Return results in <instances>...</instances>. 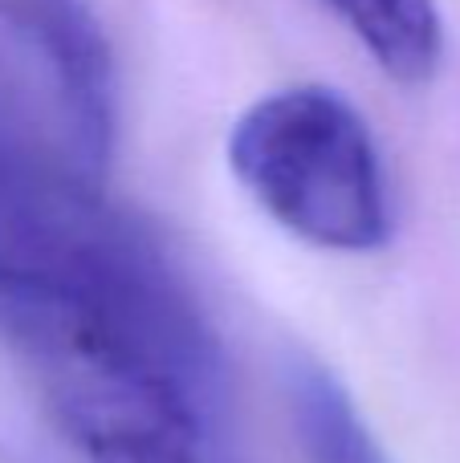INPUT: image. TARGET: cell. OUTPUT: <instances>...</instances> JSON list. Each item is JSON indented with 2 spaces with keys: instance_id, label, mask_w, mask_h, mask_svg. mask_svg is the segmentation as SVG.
<instances>
[{
  "instance_id": "cell-1",
  "label": "cell",
  "mask_w": 460,
  "mask_h": 463,
  "mask_svg": "<svg viewBox=\"0 0 460 463\" xmlns=\"http://www.w3.org/2000/svg\"><path fill=\"white\" fill-rule=\"evenodd\" d=\"M81 155L53 70L0 8V329L65 431L119 415L216 427L225 354L151 228Z\"/></svg>"
},
{
  "instance_id": "cell-2",
  "label": "cell",
  "mask_w": 460,
  "mask_h": 463,
  "mask_svg": "<svg viewBox=\"0 0 460 463\" xmlns=\"http://www.w3.org/2000/svg\"><path fill=\"white\" fill-rule=\"evenodd\" d=\"M228 167L290 236L326 252H375L391 240V192L367 118L331 86L257 98L228 130Z\"/></svg>"
},
{
  "instance_id": "cell-3",
  "label": "cell",
  "mask_w": 460,
  "mask_h": 463,
  "mask_svg": "<svg viewBox=\"0 0 460 463\" xmlns=\"http://www.w3.org/2000/svg\"><path fill=\"white\" fill-rule=\"evenodd\" d=\"M399 86H428L445 61V16L436 0H314Z\"/></svg>"
},
{
  "instance_id": "cell-4",
  "label": "cell",
  "mask_w": 460,
  "mask_h": 463,
  "mask_svg": "<svg viewBox=\"0 0 460 463\" xmlns=\"http://www.w3.org/2000/svg\"><path fill=\"white\" fill-rule=\"evenodd\" d=\"M285 402L306 463H391L334 370L298 358L285 370Z\"/></svg>"
},
{
  "instance_id": "cell-5",
  "label": "cell",
  "mask_w": 460,
  "mask_h": 463,
  "mask_svg": "<svg viewBox=\"0 0 460 463\" xmlns=\"http://www.w3.org/2000/svg\"><path fill=\"white\" fill-rule=\"evenodd\" d=\"M216 431H187V427H135L110 431L81 443L94 463H204V443Z\"/></svg>"
},
{
  "instance_id": "cell-6",
  "label": "cell",
  "mask_w": 460,
  "mask_h": 463,
  "mask_svg": "<svg viewBox=\"0 0 460 463\" xmlns=\"http://www.w3.org/2000/svg\"><path fill=\"white\" fill-rule=\"evenodd\" d=\"M204 463H236V459L228 456V451L220 448V439H216V435H212V439L204 443Z\"/></svg>"
}]
</instances>
